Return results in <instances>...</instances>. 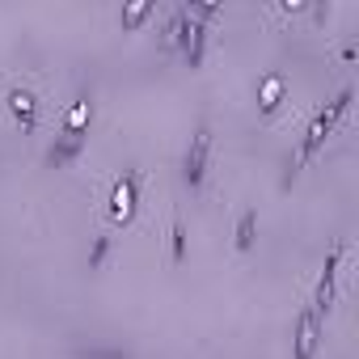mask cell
<instances>
[{"instance_id":"6da1fadb","label":"cell","mask_w":359,"mask_h":359,"mask_svg":"<svg viewBox=\"0 0 359 359\" xmlns=\"http://www.w3.org/2000/svg\"><path fill=\"white\" fill-rule=\"evenodd\" d=\"M351 102H355V89L351 85H342L321 110H313V118L304 123V135L296 140V148H292V156H287V177H283V187H292L296 182V177L321 156V148L330 144V135L338 131V123L346 118V110H351Z\"/></svg>"},{"instance_id":"7a4b0ae2","label":"cell","mask_w":359,"mask_h":359,"mask_svg":"<svg viewBox=\"0 0 359 359\" xmlns=\"http://www.w3.org/2000/svg\"><path fill=\"white\" fill-rule=\"evenodd\" d=\"M140 199H144V173L140 169H123L110 191H106V224L110 229H127L140 216Z\"/></svg>"},{"instance_id":"3957f363","label":"cell","mask_w":359,"mask_h":359,"mask_svg":"<svg viewBox=\"0 0 359 359\" xmlns=\"http://www.w3.org/2000/svg\"><path fill=\"white\" fill-rule=\"evenodd\" d=\"M212 144H216L212 123L199 118L195 131H191V140H187V152H182V182H187L191 191H203L208 173H212Z\"/></svg>"},{"instance_id":"277c9868","label":"cell","mask_w":359,"mask_h":359,"mask_svg":"<svg viewBox=\"0 0 359 359\" xmlns=\"http://www.w3.org/2000/svg\"><path fill=\"white\" fill-rule=\"evenodd\" d=\"M342 262H346V241H334L330 254H325V262H321V275H317V283H313V296L304 300L321 321L330 317V309H334V300H338V275H342Z\"/></svg>"},{"instance_id":"5b68a950","label":"cell","mask_w":359,"mask_h":359,"mask_svg":"<svg viewBox=\"0 0 359 359\" xmlns=\"http://www.w3.org/2000/svg\"><path fill=\"white\" fill-rule=\"evenodd\" d=\"M5 114L13 118V127H18L22 135H34L39 123H43V97H39L30 85H9V93H5Z\"/></svg>"},{"instance_id":"8992f818","label":"cell","mask_w":359,"mask_h":359,"mask_svg":"<svg viewBox=\"0 0 359 359\" xmlns=\"http://www.w3.org/2000/svg\"><path fill=\"white\" fill-rule=\"evenodd\" d=\"M321 334H325V321L309 304H300L296 309V321H292V359H317Z\"/></svg>"},{"instance_id":"52a82bcc","label":"cell","mask_w":359,"mask_h":359,"mask_svg":"<svg viewBox=\"0 0 359 359\" xmlns=\"http://www.w3.org/2000/svg\"><path fill=\"white\" fill-rule=\"evenodd\" d=\"M208 39H212V26L195 22V18L182 9V30H177V47H173V51H182V60H187L191 68H203V60H208Z\"/></svg>"},{"instance_id":"ba28073f","label":"cell","mask_w":359,"mask_h":359,"mask_svg":"<svg viewBox=\"0 0 359 359\" xmlns=\"http://www.w3.org/2000/svg\"><path fill=\"white\" fill-rule=\"evenodd\" d=\"M287 76L283 72H262L258 85H254V97H258V114L262 118H275L283 106H287Z\"/></svg>"},{"instance_id":"9c48e42d","label":"cell","mask_w":359,"mask_h":359,"mask_svg":"<svg viewBox=\"0 0 359 359\" xmlns=\"http://www.w3.org/2000/svg\"><path fill=\"white\" fill-rule=\"evenodd\" d=\"M89 148V135H68V131H55L51 135V144H47V152H43V165H51V169H68L81 152Z\"/></svg>"},{"instance_id":"30bf717a","label":"cell","mask_w":359,"mask_h":359,"mask_svg":"<svg viewBox=\"0 0 359 359\" xmlns=\"http://www.w3.org/2000/svg\"><path fill=\"white\" fill-rule=\"evenodd\" d=\"M258 229H262L258 208H241L237 220H233V250L237 254H254L258 250Z\"/></svg>"},{"instance_id":"8fae6325","label":"cell","mask_w":359,"mask_h":359,"mask_svg":"<svg viewBox=\"0 0 359 359\" xmlns=\"http://www.w3.org/2000/svg\"><path fill=\"white\" fill-rule=\"evenodd\" d=\"M89 123H93V93H76L72 106H68L64 118H60V131H68V135H89Z\"/></svg>"},{"instance_id":"7c38bea8","label":"cell","mask_w":359,"mask_h":359,"mask_svg":"<svg viewBox=\"0 0 359 359\" xmlns=\"http://www.w3.org/2000/svg\"><path fill=\"white\" fill-rule=\"evenodd\" d=\"M165 237H169V266H182L191 258V229H187V220L177 212L169 216V233Z\"/></svg>"},{"instance_id":"4fadbf2b","label":"cell","mask_w":359,"mask_h":359,"mask_svg":"<svg viewBox=\"0 0 359 359\" xmlns=\"http://www.w3.org/2000/svg\"><path fill=\"white\" fill-rule=\"evenodd\" d=\"M114 258V233L110 229H102V233H93L89 237V250H85V271L89 275H97V271H106V262Z\"/></svg>"},{"instance_id":"5bb4252c","label":"cell","mask_w":359,"mask_h":359,"mask_svg":"<svg viewBox=\"0 0 359 359\" xmlns=\"http://www.w3.org/2000/svg\"><path fill=\"white\" fill-rule=\"evenodd\" d=\"M156 13H161V9H156V0H131V5L118 9V26H123V34H135V30L148 26Z\"/></svg>"},{"instance_id":"9a60e30c","label":"cell","mask_w":359,"mask_h":359,"mask_svg":"<svg viewBox=\"0 0 359 359\" xmlns=\"http://www.w3.org/2000/svg\"><path fill=\"white\" fill-rule=\"evenodd\" d=\"M195 22H203V26H212L216 18H224V0H187L182 5Z\"/></svg>"},{"instance_id":"2e32d148","label":"cell","mask_w":359,"mask_h":359,"mask_svg":"<svg viewBox=\"0 0 359 359\" xmlns=\"http://www.w3.org/2000/svg\"><path fill=\"white\" fill-rule=\"evenodd\" d=\"M177 30H182V5H177V9H169L165 18H161V30H156V43L161 47H177Z\"/></svg>"},{"instance_id":"e0dca14e","label":"cell","mask_w":359,"mask_h":359,"mask_svg":"<svg viewBox=\"0 0 359 359\" xmlns=\"http://www.w3.org/2000/svg\"><path fill=\"white\" fill-rule=\"evenodd\" d=\"M76 359H131V355L114 346H89V351H76Z\"/></svg>"},{"instance_id":"ac0fdd59","label":"cell","mask_w":359,"mask_h":359,"mask_svg":"<svg viewBox=\"0 0 359 359\" xmlns=\"http://www.w3.org/2000/svg\"><path fill=\"white\" fill-rule=\"evenodd\" d=\"M275 13H283V18H309V0H279Z\"/></svg>"},{"instance_id":"d6986e66","label":"cell","mask_w":359,"mask_h":359,"mask_svg":"<svg viewBox=\"0 0 359 359\" xmlns=\"http://www.w3.org/2000/svg\"><path fill=\"white\" fill-rule=\"evenodd\" d=\"M338 55H342V64H355V55H359V39H355V34H346V39H342V47H338Z\"/></svg>"}]
</instances>
